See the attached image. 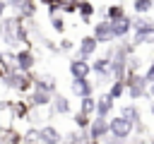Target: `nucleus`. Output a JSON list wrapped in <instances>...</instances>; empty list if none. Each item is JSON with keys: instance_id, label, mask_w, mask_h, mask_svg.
<instances>
[{"instance_id": "obj_1", "label": "nucleus", "mask_w": 154, "mask_h": 144, "mask_svg": "<svg viewBox=\"0 0 154 144\" xmlns=\"http://www.w3.org/2000/svg\"><path fill=\"white\" fill-rule=\"evenodd\" d=\"M2 84H5L7 89H12V91L29 94V91L34 89V70H31V72H19V70H14V72L5 74Z\"/></svg>"}, {"instance_id": "obj_2", "label": "nucleus", "mask_w": 154, "mask_h": 144, "mask_svg": "<svg viewBox=\"0 0 154 144\" xmlns=\"http://www.w3.org/2000/svg\"><path fill=\"white\" fill-rule=\"evenodd\" d=\"M132 122L130 120H125L123 115H111L108 118V134L113 137V139H118V142H128L130 137H132Z\"/></svg>"}, {"instance_id": "obj_3", "label": "nucleus", "mask_w": 154, "mask_h": 144, "mask_svg": "<svg viewBox=\"0 0 154 144\" xmlns=\"http://www.w3.org/2000/svg\"><path fill=\"white\" fill-rule=\"evenodd\" d=\"M87 134L91 142H101L103 137H108V118H91L89 127H87Z\"/></svg>"}, {"instance_id": "obj_4", "label": "nucleus", "mask_w": 154, "mask_h": 144, "mask_svg": "<svg viewBox=\"0 0 154 144\" xmlns=\"http://www.w3.org/2000/svg\"><path fill=\"white\" fill-rule=\"evenodd\" d=\"M67 72H70L72 79H89V74H91V65H89V60L72 58V60L67 62Z\"/></svg>"}, {"instance_id": "obj_5", "label": "nucleus", "mask_w": 154, "mask_h": 144, "mask_svg": "<svg viewBox=\"0 0 154 144\" xmlns=\"http://www.w3.org/2000/svg\"><path fill=\"white\" fill-rule=\"evenodd\" d=\"M111 24V31H113V38L116 41H125L130 34H132V17L125 14L120 22H108Z\"/></svg>"}, {"instance_id": "obj_6", "label": "nucleus", "mask_w": 154, "mask_h": 144, "mask_svg": "<svg viewBox=\"0 0 154 144\" xmlns=\"http://www.w3.org/2000/svg\"><path fill=\"white\" fill-rule=\"evenodd\" d=\"M91 36L96 38V43L99 46H111L116 38H113V31H111V24L108 22H99V24H94V31H91Z\"/></svg>"}, {"instance_id": "obj_7", "label": "nucleus", "mask_w": 154, "mask_h": 144, "mask_svg": "<svg viewBox=\"0 0 154 144\" xmlns=\"http://www.w3.org/2000/svg\"><path fill=\"white\" fill-rule=\"evenodd\" d=\"M31 108H51V101H53V94L48 91H41V89H31L29 96L24 98Z\"/></svg>"}, {"instance_id": "obj_8", "label": "nucleus", "mask_w": 154, "mask_h": 144, "mask_svg": "<svg viewBox=\"0 0 154 144\" xmlns=\"http://www.w3.org/2000/svg\"><path fill=\"white\" fill-rule=\"evenodd\" d=\"M14 65L19 72H31L34 65H36V58L31 53V48H19L17 50V58H14Z\"/></svg>"}, {"instance_id": "obj_9", "label": "nucleus", "mask_w": 154, "mask_h": 144, "mask_svg": "<svg viewBox=\"0 0 154 144\" xmlns=\"http://www.w3.org/2000/svg\"><path fill=\"white\" fill-rule=\"evenodd\" d=\"M63 134H60V130L58 127H53V125H43V127H38V144H63Z\"/></svg>"}, {"instance_id": "obj_10", "label": "nucleus", "mask_w": 154, "mask_h": 144, "mask_svg": "<svg viewBox=\"0 0 154 144\" xmlns=\"http://www.w3.org/2000/svg\"><path fill=\"white\" fill-rule=\"evenodd\" d=\"M96 48H99L96 38H94L91 34H87V36H82V38H79V46H77V58H82V60H89V58L96 53Z\"/></svg>"}, {"instance_id": "obj_11", "label": "nucleus", "mask_w": 154, "mask_h": 144, "mask_svg": "<svg viewBox=\"0 0 154 144\" xmlns=\"http://www.w3.org/2000/svg\"><path fill=\"white\" fill-rule=\"evenodd\" d=\"M70 91H72L77 98L94 96V82H89V79H72V82H70Z\"/></svg>"}, {"instance_id": "obj_12", "label": "nucleus", "mask_w": 154, "mask_h": 144, "mask_svg": "<svg viewBox=\"0 0 154 144\" xmlns=\"http://www.w3.org/2000/svg\"><path fill=\"white\" fill-rule=\"evenodd\" d=\"M113 108H116V101L103 91L99 98H96V118H111V113H113Z\"/></svg>"}, {"instance_id": "obj_13", "label": "nucleus", "mask_w": 154, "mask_h": 144, "mask_svg": "<svg viewBox=\"0 0 154 144\" xmlns=\"http://www.w3.org/2000/svg\"><path fill=\"white\" fill-rule=\"evenodd\" d=\"M89 65H91V72H94L101 82L113 79V77H111V60H106L103 55H101V58H96V60H94V62H89Z\"/></svg>"}, {"instance_id": "obj_14", "label": "nucleus", "mask_w": 154, "mask_h": 144, "mask_svg": "<svg viewBox=\"0 0 154 144\" xmlns=\"http://www.w3.org/2000/svg\"><path fill=\"white\" fill-rule=\"evenodd\" d=\"M125 14L128 12H125V5L123 2H116V5H108L106 10H101V19L103 22H120Z\"/></svg>"}, {"instance_id": "obj_15", "label": "nucleus", "mask_w": 154, "mask_h": 144, "mask_svg": "<svg viewBox=\"0 0 154 144\" xmlns=\"http://www.w3.org/2000/svg\"><path fill=\"white\" fill-rule=\"evenodd\" d=\"M34 89H41V91H48V94H55L58 84H55V77L53 74H34Z\"/></svg>"}, {"instance_id": "obj_16", "label": "nucleus", "mask_w": 154, "mask_h": 144, "mask_svg": "<svg viewBox=\"0 0 154 144\" xmlns=\"http://www.w3.org/2000/svg\"><path fill=\"white\" fill-rule=\"evenodd\" d=\"M132 46L135 48H140V46H154V26L132 31Z\"/></svg>"}, {"instance_id": "obj_17", "label": "nucleus", "mask_w": 154, "mask_h": 144, "mask_svg": "<svg viewBox=\"0 0 154 144\" xmlns=\"http://www.w3.org/2000/svg\"><path fill=\"white\" fill-rule=\"evenodd\" d=\"M51 110L55 113V115H70V101H67V96H63V94H53V101H51Z\"/></svg>"}, {"instance_id": "obj_18", "label": "nucleus", "mask_w": 154, "mask_h": 144, "mask_svg": "<svg viewBox=\"0 0 154 144\" xmlns=\"http://www.w3.org/2000/svg\"><path fill=\"white\" fill-rule=\"evenodd\" d=\"M96 7L91 0H77V14L82 19V24H91V17H94Z\"/></svg>"}, {"instance_id": "obj_19", "label": "nucleus", "mask_w": 154, "mask_h": 144, "mask_svg": "<svg viewBox=\"0 0 154 144\" xmlns=\"http://www.w3.org/2000/svg\"><path fill=\"white\" fill-rule=\"evenodd\" d=\"M118 115H123L125 120H130V122H132V130H135V125H137V122H142L140 108H137L135 103H123V106H120V113H118Z\"/></svg>"}, {"instance_id": "obj_20", "label": "nucleus", "mask_w": 154, "mask_h": 144, "mask_svg": "<svg viewBox=\"0 0 154 144\" xmlns=\"http://www.w3.org/2000/svg\"><path fill=\"white\" fill-rule=\"evenodd\" d=\"M10 110H12V120H24V118H29L31 106H29L26 101H12Z\"/></svg>"}, {"instance_id": "obj_21", "label": "nucleus", "mask_w": 154, "mask_h": 144, "mask_svg": "<svg viewBox=\"0 0 154 144\" xmlns=\"http://www.w3.org/2000/svg\"><path fill=\"white\" fill-rule=\"evenodd\" d=\"M63 142H65V144H89L91 139H89L87 130H72V132H67V137H65Z\"/></svg>"}, {"instance_id": "obj_22", "label": "nucleus", "mask_w": 154, "mask_h": 144, "mask_svg": "<svg viewBox=\"0 0 154 144\" xmlns=\"http://www.w3.org/2000/svg\"><path fill=\"white\" fill-rule=\"evenodd\" d=\"M106 94H108L113 101L123 98V96H125V84H123V79H111V86H108Z\"/></svg>"}, {"instance_id": "obj_23", "label": "nucleus", "mask_w": 154, "mask_h": 144, "mask_svg": "<svg viewBox=\"0 0 154 144\" xmlns=\"http://www.w3.org/2000/svg\"><path fill=\"white\" fill-rule=\"evenodd\" d=\"M79 113L94 118V113H96V98H94V96H84V98H79Z\"/></svg>"}, {"instance_id": "obj_24", "label": "nucleus", "mask_w": 154, "mask_h": 144, "mask_svg": "<svg viewBox=\"0 0 154 144\" xmlns=\"http://www.w3.org/2000/svg\"><path fill=\"white\" fill-rule=\"evenodd\" d=\"M149 26H154V19H149L147 14H135V17H132V31L149 29Z\"/></svg>"}, {"instance_id": "obj_25", "label": "nucleus", "mask_w": 154, "mask_h": 144, "mask_svg": "<svg viewBox=\"0 0 154 144\" xmlns=\"http://www.w3.org/2000/svg\"><path fill=\"white\" fill-rule=\"evenodd\" d=\"M48 24H51V29L58 31V34H65V29H67L65 14H53V17H48Z\"/></svg>"}, {"instance_id": "obj_26", "label": "nucleus", "mask_w": 154, "mask_h": 144, "mask_svg": "<svg viewBox=\"0 0 154 144\" xmlns=\"http://www.w3.org/2000/svg\"><path fill=\"white\" fill-rule=\"evenodd\" d=\"M132 10H135V14H149L154 10V2L152 0H132Z\"/></svg>"}, {"instance_id": "obj_27", "label": "nucleus", "mask_w": 154, "mask_h": 144, "mask_svg": "<svg viewBox=\"0 0 154 144\" xmlns=\"http://www.w3.org/2000/svg\"><path fill=\"white\" fill-rule=\"evenodd\" d=\"M72 122H75V130H87L89 122H91V118L77 110V113H72Z\"/></svg>"}, {"instance_id": "obj_28", "label": "nucleus", "mask_w": 154, "mask_h": 144, "mask_svg": "<svg viewBox=\"0 0 154 144\" xmlns=\"http://www.w3.org/2000/svg\"><path fill=\"white\" fill-rule=\"evenodd\" d=\"M22 144H38V127H29L22 134Z\"/></svg>"}, {"instance_id": "obj_29", "label": "nucleus", "mask_w": 154, "mask_h": 144, "mask_svg": "<svg viewBox=\"0 0 154 144\" xmlns=\"http://www.w3.org/2000/svg\"><path fill=\"white\" fill-rule=\"evenodd\" d=\"M142 79L147 82V86H149V84H154V60H152V62L147 65V70L142 72Z\"/></svg>"}, {"instance_id": "obj_30", "label": "nucleus", "mask_w": 154, "mask_h": 144, "mask_svg": "<svg viewBox=\"0 0 154 144\" xmlns=\"http://www.w3.org/2000/svg\"><path fill=\"white\" fill-rule=\"evenodd\" d=\"M58 43H60V46H58V50H60V53H70V50L75 48V43H72V41L67 38V36H65V38H60Z\"/></svg>"}, {"instance_id": "obj_31", "label": "nucleus", "mask_w": 154, "mask_h": 144, "mask_svg": "<svg viewBox=\"0 0 154 144\" xmlns=\"http://www.w3.org/2000/svg\"><path fill=\"white\" fill-rule=\"evenodd\" d=\"M5 2H7V5H10L12 10H14V12H19V10H22V7H24V5L29 2V0H5Z\"/></svg>"}, {"instance_id": "obj_32", "label": "nucleus", "mask_w": 154, "mask_h": 144, "mask_svg": "<svg viewBox=\"0 0 154 144\" xmlns=\"http://www.w3.org/2000/svg\"><path fill=\"white\" fill-rule=\"evenodd\" d=\"M5 74H7V70H5V60L0 58V79H5Z\"/></svg>"}, {"instance_id": "obj_33", "label": "nucleus", "mask_w": 154, "mask_h": 144, "mask_svg": "<svg viewBox=\"0 0 154 144\" xmlns=\"http://www.w3.org/2000/svg\"><path fill=\"white\" fill-rule=\"evenodd\" d=\"M147 98H152V101H154V84H149V86H147Z\"/></svg>"}, {"instance_id": "obj_34", "label": "nucleus", "mask_w": 154, "mask_h": 144, "mask_svg": "<svg viewBox=\"0 0 154 144\" xmlns=\"http://www.w3.org/2000/svg\"><path fill=\"white\" fill-rule=\"evenodd\" d=\"M5 10H7V2H5V0H0V19L5 17Z\"/></svg>"}, {"instance_id": "obj_35", "label": "nucleus", "mask_w": 154, "mask_h": 144, "mask_svg": "<svg viewBox=\"0 0 154 144\" xmlns=\"http://www.w3.org/2000/svg\"><path fill=\"white\" fill-rule=\"evenodd\" d=\"M53 2H58V0H41V5H46V7H51Z\"/></svg>"}, {"instance_id": "obj_36", "label": "nucleus", "mask_w": 154, "mask_h": 144, "mask_svg": "<svg viewBox=\"0 0 154 144\" xmlns=\"http://www.w3.org/2000/svg\"><path fill=\"white\" fill-rule=\"evenodd\" d=\"M149 113L154 115V101H149Z\"/></svg>"}, {"instance_id": "obj_37", "label": "nucleus", "mask_w": 154, "mask_h": 144, "mask_svg": "<svg viewBox=\"0 0 154 144\" xmlns=\"http://www.w3.org/2000/svg\"><path fill=\"white\" fill-rule=\"evenodd\" d=\"M0 36H2V19H0Z\"/></svg>"}, {"instance_id": "obj_38", "label": "nucleus", "mask_w": 154, "mask_h": 144, "mask_svg": "<svg viewBox=\"0 0 154 144\" xmlns=\"http://www.w3.org/2000/svg\"><path fill=\"white\" fill-rule=\"evenodd\" d=\"M89 144H101V142H89Z\"/></svg>"}, {"instance_id": "obj_39", "label": "nucleus", "mask_w": 154, "mask_h": 144, "mask_svg": "<svg viewBox=\"0 0 154 144\" xmlns=\"http://www.w3.org/2000/svg\"><path fill=\"white\" fill-rule=\"evenodd\" d=\"M118 144H128V142H118Z\"/></svg>"}, {"instance_id": "obj_40", "label": "nucleus", "mask_w": 154, "mask_h": 144, "mask_svg": "<svg viewBox=\"0 0 154 144\" xmlns=\"http://www.w3.org/2000/svg\"><path fill=\"white\" fill-rule=\"evenodd\" d=\"M152 2H154V0H152Z\"/></svg>"}]
</instances>
